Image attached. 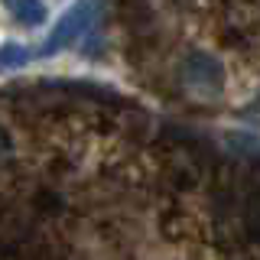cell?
Returning a JSON list of instances; mask_svg holds the SVG:
<instances>
[{"mask_svg":"<svg viewBox=\"0 0 260 260\" xmlns=\"http://www.w3.org/2000/svg\"><path fill=\"white\" fill-rule=\"evenodd\" d=\"M130 55L169 94L218 104L234 65L257 72V0H120Z\"/></svg>","mask_w":260,"mask_h":260,"instance_id":"1","label":"cell"},{"mask_svg":"<svg viewBox=\"0 0 260 260\" xmlns=\"http://www.w3.org/2000/svg\"><path fill=\"white\" fill-rule=\"evenodd\" d=\"M91 20H94V4L91 0H81V4H75L69 13L59 20V26L52 29V36H49V43L43 46V52H55V49H62V46H69V43H75V39L85 32L88 26H91Z\"/></svg>","mask_w":260,"mask_h":260,"instance_id":"2","label":"cell"},{"mask_svg":"<svg viewBox=\"0 0 260 260\" xmlns=\"http://www.w3.org/2000/svg\"><path fill=\"white\" fill-rule=\"evenodd\" d=\"M7 10H10L20 23H26V26H39V23L46 20V7L39 4V0H4Z\"/></svg>","mask_w":260,"mask_h":260,"instance_id":"3","label":"cell"},{"mask_svg":"<svg viewBox=\"0 0 260 260\" xmlns=\"http://www.w3.org/2000/svg\"><path fill=\"white\" fill-rule=\"evenodd\" d=\"M26 59H29V52L20 49V46H4L0 49V69H16V65H23Z\"/></svg>","mask_w":260,"mask_h":260,"instance_id":"4","label":"cell"}]
</instances>
